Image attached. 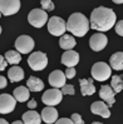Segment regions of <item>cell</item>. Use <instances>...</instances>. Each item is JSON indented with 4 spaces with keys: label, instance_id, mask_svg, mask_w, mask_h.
<instances>
[{
    "label": "cell",
    "instance_id": "cell-1",
    "mask_svg": "<svg viewBox=\"0 0 123 124\" xmlns=\"http://www.w3.org/2000/svg\"><path fill=\"white\" fill-rule=\"evenodd\" d=\"M115 19L117 16L111 8L98 6L90 14V28L99 33L108 31L115 25Z\"/></svg>",
    "mask_w": 123,
    "mask_h": 124
},
{
    "label": "cell",
    "instance_id": "cell-2",
    "mask_svg": "<svg viewBox=\"0 0 123 124\" xmlns=\"http://www.w3.org/2000/svg\"><path fill=\"white\" fill-rule=\"evenodd\" d=\"M90 28V21L87 19L85 15L81 13H73L70 14L67 21V30L75 36H84L88 33Z\"/></svg>",
    "mask_w": 123,
    "mask_h": 124
},
{
    "label": "cell",
    "instance_id": "cell-3",
    "mask_svg": "<svg viewBox=\"0 0 123 124\" xmlns=\"http://www.w3.org/2000/svg\"><path fill=\"white\" fill-rule=\"evenodd\" d=\"M90 74H92L93 79L98 80V82H104L108 78H111L112 68H111V65L106 64L104 62H98L96 64H93Z\"/></svg>",
    "mask_w": 123,
    "mask_h": 124
},
{
    "label": "cell",
    "instance_id": "cell-4",
    "mask_svg": "<svg viewBox=\"0 0 123 124\" xmlns=\"http://www.w3.org/2000/svg\"><path fill=\"white\" fill-rule=\"evenodd\" d=\"M28 64L33 70H43L47 68L48 65V56L43 52H35L29 55L28 58Z\"/></svg>",
    "mask_w": 123,
    "mask_h": 124
},
{
    "label": "cell",
    "instance_id": "cell-5",
    "mask_svg": "<svg viewBox=\"0 0 123 124\" xmlns=\"http://www.w3.org/2000/svg\"><path fill=\"white\" fill-rule=\"evenodd\" d=\"M67 30V24L59 16H52L48 21V31L54 36H63Z\"/></svg>",
    "mask_w": 123,
    "mask_h": 124
},
{
    "label": "cell",
    "instance_id": "cell-6",
    "mask_svg": "<svg viewBox=\"0 0 123 124\" xmlns=\"http://www.w3.org/2000/svg\"><path fill=\"white\" fill-rule=\"evenodd\" d=\"M28 21L29 24L35 28H41L45 25L47 21H49L48 14L43 9H33L28 15Z\"/></svg>",
    "mask_w": 123,
    "mask_h": 124
},
{
    "label": "cell",
    "instance_id": "cell-7",
    "mask_svg": "<svg viewBox=\"0 0 123 124\" xmlns=\"http://www.w3.org/2000/svg\"><path fill=\"white\" fill-rule=\"evenodd\" d=\"M62 98H63L62 90L57 89V88L48 89V90H45V93L41 95L43 103L47 104L48 107H54V105H57V104H59L60 101H62Z\"/></svg>",
    "mask_w": 123,
    "mask_h": 124
},
{
    "label": "cell",
    "instance_id": "cell-8",
    "mask_svg": "<svg viewBox=\"0 0 123 124\" xmlns=\"http://www.w3.org/2000/svg\"><path fill=\"white\" fill-rule=\"evenodd\" d=\"M15 49L20 54H28L30 53L34 48V40L29 35H20L15 40Z\"/></svg>",
    "mask_w": 123,
    "mask_h": 124
},
{
    "label": "cell",
    "instance_id": "cell-9",
    "mask_svg": "<svg viewBox=\"0 0 123 124\" xmlns=\"http://www.w3.org/2000/svg\"><path fill=\"white\" fill-rule=\"evenodd\" d=\"M16 105V99L11 97L10 94H1L0 95V113L8 114L14 110Z\"/></svg>",
    "mask_w": 123,
    "mask_h": 124
},
{
    "label": "cell",
    "instance_id": "cell-10",
    "mask_svg": "<svg viewBox=\"0 0 123 124\" xmlns=\"http://www.w3.org/2000/svg\"><path fill=\"white\" fill-rule=\"evenodd\" d=\"M108 44V38L106 34H102V33H98V34H94L90 36L89 39V46L92 50L94 52H100L103 50Z\"/></svg>",
    "mask_w": 123,
    "mask_h": 124
},
{
    "label": "cell",
    "instance_id": "cell-11",
    "mask_svg": "<svg viewBox=\"0 0 123 124\" xmlns=\"http://www.w3.org/2000/svg\"><path fill=\"white\" fill-rule=\"evenodd\" d=\"M19 9H20L19 0H1L0 1V10H1V14L5 16L18 13Z\"/></svg>",
    "mask_w": 123,
    "mask_h": 124
},
{
    "label": "cell",
    "instance_id": "cell-12",
    "mask_svg": "<svg viewBox=\"0 0 123 124\" xmlns=\"http://www.w3.org/2000/svg\"><path fill=\"white\" fill-rule=\"evenodd\" d=\"M66 74L62 71V70H54L49 74V84L53 86V88H57V89H62L64 85H66Z\"/></svg>",
    "mask_w": 123,
    "mask_h": 124
},
{
    "label": "cell",
    "instance_id": "cell-13",
    "mask_svg": "<svg viewBox=\"0 0 123 124\" xmlns=\"http://www.w3.org/2000/svg\"><path fill=\"white\" fill-rule=\"evenodd\" d=\"M90 112L96 115H100L103 118H109L111 116V110L108 104H106L104 101H94L90 105Z\"/></svg>",
    "mask_w": 123,
    "mask_h": 124
},
{
    "label": "cell",
    "instance_id": "cell-14",
    "mask_svg": "<svg viewBox=\"0 0 123 124\" xmlns=\"http://www.w3.org/2000/svg\"><path fill=\"white\" fill-rule=\"evenodd\" d=\"M114 95H115V92L112 89L111 85H102V86H100L99 97H100L102 100L106 101L109 108L114 104Z\"/></svg>",
    "mask_w": 123,
    "mask_h": 124
},
{
    "label": "cell",
    "instance_id": "cell-15",
    "mask_svg": "<svg viewBox=\"0 0 123 124\" xmlns=\"http://www.w3.org/2000/svg\"><path fill=\"white\" fill-rule=\"evenodd\" d=\"M78 63H79V54L74 50L64 52V54L62 55V64L67 65L68 68H74Z\"/></svg>",
    "mask_w": 123,
    "mask_h": 124
},
{
    "label": "cell",
    "instance_id": "cell-16",
    "mask_svg": "<svg viewBox=\"0 0 123 124\" xmlns=\"http://www.w3.org/2000/svg\"><path fill=\"white\" fill-rule=\"evenodd\" d=\"M41 119L47 124H52L58 120V112L54 107H45L41 110Z\"/></svg>",
    "mask_w": 123,
    "mask_h": 124
},
{
    "label": "cell",
    "instance_id": "cell-17",
    "mask_svg": "<svg viewBox=\"0 0 123 124\" xmlns=\"http://www.w3.org/2000/svg\"><path fill=\"white\" fill-rule=\"evenodd\" d=\"M79 84H81V92L82 95H92L96 93V86L93 85V78L89 79H79Z\"/></svg>",
    "mask_w": 123,
    "mask_h": 124
},
{
    "label": "cell",
    "instance_id": "cell-18",
    "mask_svg": "<svg viewBox=\"0 0 123 124\" xmlns=\"http://www.w3.org/2000/svg\"><path fill=\"white\" fill-rule=\"evenodd\" d=\"M13 97L16 99V101L24 103L30 98V90H29V88H25V86H18V88L14 89Z\"/></svg>",
    "mask_w": 123,
    "mask_h": 124
},
{
    "label": "cell",
    "instance_id": "cell-19",
    "mask_svg": "<svg viewBox=\"0 0 123 124\" xmlns=\"http://www.w3.org/2000/svg\"><path fill=\"white\" fill-rule=\"evenodd\" d=\"M75 44H77L75 39L72 35H69V34H64L63 36H60V39H59V45H60L62 49L66 50V52L72 50L75 46Z\"/></svg>",
    "mask_w": 123,
    "mask_h": 124
},
{
    "label": "cell",
    "instance_id": "cell-20",
    "mask_svg": "<svg viewBox=\"0 0 123 124\" xmlns=\"http://www.w3.org/2000/svg\"><path fill=\"white\" fill-rule=\"evenodd\" d=\"M41 120H43L41 115L38 114L37 112H34V110H29V112H25L23 114L24 124H40Z\"/></svg>",
    "mask_w": 123,
    "mask_h": 124
},
{
    "label": "cell",
    "instance_id": "cell-21",
    "mask_svg": "<svg viewBox=\"0 0 123 124\" xmlns=\"http://www.w3.org/2000/svg\"><path fill=\"white\" fill-rule=\"evenodd\" d=\"M8 77H9V79H10V82H13V83L20 82V80H23V78H24V70L21 69L20 67L14 65V67H11V68L9 69Z\"/></svg>",
    "mask_w": 123,
    "mask_h": 124
},
{
    "label": "cell",
    "instance_id": "cell-22",
    "mask_svg": "<svg viewBox=\"0 0 123 124\" xmlns=\"http://www.w3.org/2000/svg\"><path fill=\"white\" fill-rule=\"evenodd\" d=\"M109 64L114 70H123V52L114 53L109 59Z\"/></svg>",
    "mask_w": 123,
    "mask_h": 124
},
{
    "label": "cell",
    "instance_id": "cell-23",
    "mask_svg": "<svg viewBox=\"0 0 123 124\" xmlns=\"http://www.w3.org/2000/svg\"><path fill=\"white\" fill-rule=\"evenodd\" d=\"M26 88L30 92H40L44 89V83L37 77H30L26 82Z\"/></svg>",
    "mask_w": 123,
    "mask_h": 124
},
{
    "label": "cell",
    "instance_id": "cell-24",
    "mask_svg": "<svg viewBox=\"0 0 123 124\" xmlns=\"http://www.w3.org/2000/svg\"><path fill=\"white\" fill-rule=\"evenodd\" d=\"M5 59L9 64H19L21 60V55L19 52H15V50H9V52L5 53Z\"/></svg>",
    "mask_w": 123,
    "mask_h": 124
},
{
    "label": "cell",
    "instance_id": "cell-25",
    "mask_svg": "<svg viewBox=\"0 0 123 124\" xmlns=\"http://www.w3.org/2000/svg\"><path fill=\"white\" fill-rule=\"evenodd\" d=\"M112 89L115 92V94L123 90V77L121 75H113L112 77V82H111Z\"/></svg>",
    "mask_w": 123,
    "mask_h": 124
},
{
    "label": "cell",
    "instance_id": "cell-26",
    "mask_svg": "<svg viewBox=\"0 0 123 124\" xmlns=\"http://www.w3.org/2000/svg\"><path fill=\"white\" fill-rule=\"evenodd\" d=\"M40 5L44 11H52L54 10V4L53 1H50V0H41L40 1Z\"/></svg>",
    "mask_w": 123,
    "mask_h": 124
},
{
    "label": "cell",
    "instance_id": "cell-27",
    "mask_svg": "<svg viewBox=\"0 0 123 124\" xmlns=\"http://www.w3.org/2000/svg\"><path fill=\"white\" fill-rule=\"evenodd\" d=\"M60 90H62V93H63V94L73 95V94H74V85H72V84H66V85H64Z\"/></svg>",
    "mask_w": 123,
    "mask_h": 124
},
{
    "label": "cell",
    "instance_id": "cell-28",
    "mask_svg": "<svg viewBox=\"0 0 123 124\" xmlns=\"http://www.w3.org/2000/svg\"><path fill=\"white\" fill-rule=\"evenodd\" d=\"M70 119L73 120L74 124H84V122H83V119H82L81 114H78V113H73V114H72Z\"/></svg>",
    "mask_w": 123,
    "mask_h": 124
},
{
    "label": "cell",
    "instance_id": "cell-29",
    "mask_svg": "<svg viewBox=\"0 0 123 124\" xmlns=\"http://www.w3.org/2000/svg\"><path fill=\"white\" fill-rule=\"evenodd\" d=\"M115 33L121 36H123V19L115 23Z\"/></svg>",
    "mask_w": 123,
    "mask_h": 124
},
{
    "label": "cell",
    "instance_id": "cell-30",
    "mask_svg": "<svg viewBox=\"0 0 123 124\" xmlns=\"http://www.w3.org/2000/svg\"><path fill=\"white\" fill-rule=\"evenodd\" d=\"M77 74V71H75V68H67L66 70V77L67 79H73Z\"/></svg>",
    "mask_w": 123,
    "mask_h": 124
},
{
    "label": "cell",
    "instance_id": "cell-31",
    "mask_svg": "<svg viewBox=\"0 0 123 124\" xmlns=\"http://www.w3.org/2000/svg\"><path fill=\"white\" fill-rule=\"evenodd\" d=\"M55 124H74V123L69 118H60V119H58L55 122Z\"/></svg>",
    "mask_w": 123,
    "mask_h": 124
},
{
    "label": "cell",
    "instance_id": "cell-32",
    "mask_svg": "<svg viewBox=\"0 0 123 124\" xmlns=\"http://www.w3.org/2000/svg\"><path fill=\"white\" fill-rule=\"evenodd\" d=\"M6 65H8V62H6L5 56L1 55V56H0V70H4Z\"/></svg>",
    "mask_w": 123,
    "mask_h": 124
},
{
    "label": "cell",
    "instance_id": "cell-33",
    "mask_svg": "<svg viewBox=\"0 0 123 124\" xmlns=\"http://www.w3.org/2000/svg\"><path fill=\"white\" fill-rule=\"evenodd\" d=\"M6 85H8V82H6L5 77H3V75H1V77H0V88H1V89H4Z\"/></svg>",
    "mask_w": 123,
    "mask_h": 124
},
{
    "label": "cell",
    "instance_id": "cell-34",
    "mask_svg": "<svg viewBox=\"0 0 123 124\" xmlns=\"http://www.w3.org/2000/svg\"><path fill=\"white\" fill-rule=\"evenodd\" d=\"M28 107L30 108V109H34L35 107H37V101H35L34 99H30V100L28 101Z\"/></svg>",
    "mask_w": 123,
    "mask_h": 124
},
{
    "label": "cell",
    "instance_id": "cell-35",
    "mask_svg": "<svg viewBox=\"0 0 123 124\" xmlns=\"http://www.w3.org/2000/svg\"><path fill=\"white\" fill-rule=\"evenodd\" d=\"M114 4H123V0H113Z\"/></svg>",
    "mask_w": 123,
    "mask_h": 124
},
{
    "label": "cell",
    "instance_id": "cell-36",
    "mask_svg": "<svg viewBox=\"0 0 123 124\" xmlns=\"http://www.w3.org/2000/svg\"><path fill=\"white\" fill-rule=\"evenodd\" d=\"M0 124H9V123L6 122L5 119H3V118H1V119H0Z\"/></svg>",
    "mask_w": 123,
    "mask_h": 124
},
{
    "label": "cell",
    "instance_id": "cell-37",
    "mask_svg": "<svg viewBox=\"0 0 123 124\" xmlns=\"http://www.w3.org/2000/svg\"><path fill=\"white\" fill-rule=\"evenodd\" d=\"M13 124H24V122H21V120H15Z\"/></svg>",
    "mask_w": 123,
    "mask_h": 124
},
{
    "label": "cell",
    "instance_id": "cell-38",
    "mask_svg": "<svg viewBox=\"0 0 123 124\" xmlns=\"http://www.w3.org/2000/svg\"><path fill=\"white\" fill-rule=\"evenodd\" d=\"M92 124H102V123H99V122H93Z\"/></svg>",
    "mask_w": 123,
    "mask_h": 124
}]
</instances>
